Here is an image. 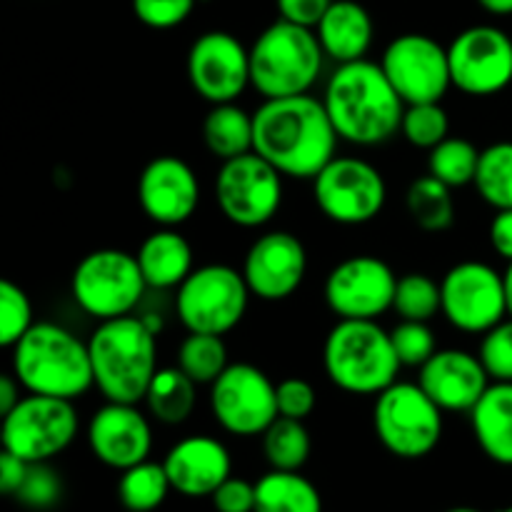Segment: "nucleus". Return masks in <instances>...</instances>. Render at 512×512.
Masks as SVG:
<instances>
[{
	"label": "nucleus",
	"mask_w": 512,
	"mask_h": 512,
	"mask_svg": "<svg viewBox=\"0 0 512 512\" xmlns=\"http://www.w3.org/2000/svg\"><path fill=\"white\" fill-rule=\"evenodd\" d=\"M253 120V150L283 178L313 180L338 155L340 135L323 98L305 93L263 100Z\"/></svg>",
	"instance_id": "f257e3e1"
},
{
	"label": "nucleus",
	"mask_w": 512,
	"mask_h": 512,
	"mask_svg": "<svg viewBox=\"0 0 512 512\" xmlns=\"http://www.w3.org/2000/svg\"><path fill=\"white\" fill-rule=\"evenodd\" d=\"M323 105L340 140L375 148L400 133L405 103L380 63L363 58L343 63L325 83Z\"/></svg>",
	"instance_id": "f03ea898"
},
{
	"label": "nucleus",
	"mask_w": 512,
	"mask_h": 512,
	"mask_svg": "<svg viewBox=\"0 0 512 512\" xmlns=\"http://www.w3.org/2000/svg\"><path fill=\"white\" fill-rule=\"evenodd\" d=\"M10 368L25 393L78 400L95 388L88 340L58 323H35L10 348Z\"/></svg>",
	"instance_id": "7ed1b4c3"
},
{
	"label": "nucleus",
	"mask_w": 512,
	"mask_h": 512,
	"mask_svg": "<svg viewBox=\"0 0 512 512\" xmlns=\"http://www.w3.org/2000/svg\"><path fill=\"white\" fill-rule=\"evenodd\" d=\"M95 388L110 403H143L158 373V335L140 315L103 320L88 338Z\"/></svg>",
	"instance_id": "20e7f679"
},
{
	"label": "nucleus",
	"mask_w": 512,
	"mask_h": 512,
	"mask_svg": "<svg viewBox=\"0 0 512 512\" xmlns=\"http://www.w3.org/2000/svg\"><path fill=\"white\" fill-rule=\"evenodd\" d=\"M323 368L343 393L378 395L398 380L403 365L378 320H338L323 343Z\"/></svg>",
	"instance_id": "39448f33"
},
{
	"label": "nucleus",
	"mask_w": 512,
	"mask_h": 512,
	"mask_svg": "<svg viewBox=\"0 0 512 512\" xmlns=\"http://www.w3.org/2000/svg\"><path fill=\"white\" fill-rule=\"evenodd\" d=\"M323 63L318 33L278 18L250 45V85L263 100L305 95L320 80Z\"/></svg>",
	"instance_id": "423d86ee"
},
{
	"label": "nucleus",
	"mask_w": 512,
	"mask_h": 512,
	"mask_svg": "<svg viewBox=\"0 0 512 512\" xmlns=\"http://www.w3.org/2000/svg\"><path fill=\"white\" fill-rule=\"evenodd\" d=\"M443 410L420 383L395 380L375 395L373 430L380 445L400 460H420L443 440Z\"/></svg>",
	"instance_id": "0eeeda50"
},
{
	"label": "nucleus",
	"mask_w": 512,
	"mask_h": 512,
	"mask_svg": "<svg viewBox=\"0 0 512 512\" xmlns=\"http://www.w3.org/2000/svg\"><path fill=\"white\" fill-rule=\"evenodd\" d=\"M148 283L138 258L128 250L100 248L83 255L70 275V295L88 318L98 323L133 315Z\"/></svg>",
	"instance_id": "6e6552de"
},
{
	"label": "nucleus",
	"mask_w": 512,
	"mask_h": 512,
	"mask_svg": "<svg viewBox=\"0 0 512 512\" xmlns=\"http://www.w3.org/2000/svg\"><path fill=\"white\" fill-rule=\"evenodd\" d=\"M175 290V315L188 333L228 335L243 323L253 298L243 270L225 263L195 268Z\"/></svg>",
	"instance_id": "1a4fd4ad"
},
{
	"label": "nucleus",
	"mask_w": 512,
	"mask_h": 512,
	"mask_svg": "<svg viewBox=\"0 0 512 512\" xmlns=\"http://www.w3.org/2000/svg\"><path fill=\"white\" fill-rule=\"evenodd\" d=\"M78 428L80 420L73 400L28 393L3 415L0 440L3 450L25 463H50L73 445Z\"/></svg>",
	"instance_id": "9d476101"
},
{
	"label": "nucleus",
	"mask_w": 512,
	"mask_h": 512,
	"mask_svg": "<svg viewBox=\"0 0 512 512\" xmlns=\"http://www.w3.org/2000/svg\"><path fill=\"white\" fill-rule=\"evenodd\" d=\"M313 200L330 223H373L388 203V183L373 163L353 155H335L313 180Z\"/></svg>",
	"instance_id": "9b49d317"
},
{
	"label": "nucleus",
	"mask_w": 512,
	"mask_h": 512,
	"mask_svg": "<svg viewBox=\"0 0 512 512\" xmlns=\"http://www.w3.org/2000/svg\"><path fill=\"white\" fill-rule=\"evenodd\" d=\"M213 195L228 223L245 230L263 228L283 205V175L253 150L220 163Z\"/></svg>",
	"instance_id": "f8f14e48"
},
{
	"label": "nucleus",
	"mask_w": 512,
	"mask_h": 512,
	"mask_svg": "<svg viewBox=\"0 0 512 512\" xmlns=\"http://www.w3.org/2000/svg\"><path fill=\"white\" fill-rule=\"evenodd\" d=\"M210 413L230 435L255 438L278 418V385L265 370L250 363H230L210 385Z\"/></svg>",
	"instance_id": "ddd939ff"
},
{
	"label": "nucleus",
	"mask_w": 512,
	"mask_h": 512,
	"mask_svg": "<svg viewBox=\"0 0 512 512\" xmlns=\"http://www.w3.org/2000/svg\"><path fill=\"white\" fill-rule=\"evenodd\" d=\"M443 318L455 330L468 335H485L508 318L503 273L480 260L453 265L440 283Z\"/></svg>",
	"instance_id": "4468645a"
},
{
	"label": "nucleus",
	"mask_w": 512,
	"mask_h": 512,
	"mask_svg": "<svg viewBox=\"0 0 512 512\" xmlns=\"http://www.w3.org/2000/svg\"><path fill=\"white\" fill-rule=\"evenodd\" d=\"M453 88L490 98L512 85V38L498 25H470L448 45Z\"/></svg>",
	"instance_id": "2eb2a0df"
},
{
	"label": "nucleus",
	"mask_w": 512,
	"mask_h": 512,
	"mask_svg": "<svg viewBox=\"0 0 512 512\" xmlns=\"http://www.w3.org/2000/svg\"><path fill=\"white\" fill-rule=\"evenodd\" d=\"M380 68L405 105L440 103L450 88L448 48L425 33H403L385 45Z\"/></svg>",
	"instance_id": "dca6fc26"
},
{
	"label": "nucleus",
	"mask_w": 512,
	"mask_h": 512,
	"mask_svg": "<svg viewBox=\"0 0 512 512\" xmlns=\"http://www.w3.org/2000/svg\"><path fill=\"white\" fill-rule=\"evenodd\" d=\"M398 275L375 255H350L325 278V305L338 320H378L393 310Z\"/></svg>",
	"instance_id": "f3484780"
},
{
	"label": "nucleus",
	"mask_w": 512,
	"mask_h": 512,
	"mask_svg": "<svg viewBox=\"0 0 512 512\" xmlns=\"http://www.w3.org/2000/svg\"><path fill=\"white\" fill-rule=\"evenodd\" d=\"M188 80L210 105L238 103L250 85V48L228 30H208L188 50Z\"/></svg>",
	"instance_id": "a211bd4d"
},
{
	"label": "nucleus",
	"mask_w": 512,
	"mask_h": 512,
	"mask_svg": "<svg viewBox=\"0 0 512 512\" xmlns=\"http://www.w3.org/2000/svg\"><path fill=\"white\" fill-rule=\"evenodd\" d=\"M308 273V250L298 235L270 230L253 240L243 260V278L250 293L265 303L293 298Z\"/></svg>",
	"instance_id": "6ab92c4d"
},
{
	"label": "nucleus",
	"mask_w": 512,
	"mask_h": 512,
	"mask_svg": "<svg viewBox=\"0 0 512 512\" xmlns=\"http://www.w3.org/2000/svg\"><path fill=\"white\" fill-rule=\"evenodd\" d=\"M138 205L158 228H178L200 205L198 175L183 158L158 155L140 173Z\"/></svg>",
	"instance_id": "aec40b11"
},
{
	"label": "nucleus",
	"mask_w": 512,
	"mask_h": 512,
	"mask_svg": "<svg viewBox=\"0 0 512 512\" xmlns=\"http://www.w3.org/2000/svg\"><path fill=\"white\" fill-rule=\"evenodd\" d=\"M88 445L95 460L123 473L148 460L153 428L138 405L105 400L88 420Z\"/></svg>",
	"instance_id": "412c9836"
},
{
	"label": "nucleus",
	"mask_w": 512,
	"mask_h": 512,
	"mask_svg": "<svg viewBox=\"0 0 512 512\" xmlns=\"http://www.w3.org/2000/svg\"><path fill=\"white\" fill-rule=\"evenodd\" d=\"M418 383L443 413H470L493 380L478 355L443 348L420 368Z\"/></svg>",
	"instance_id": "4be33fe9"
},
{
	"label": "nucleus",
	"mask_w": 512,
	"mask_h": 512,
	"mask_svg": "<svg viewBox=\"0 0 512 512\" xmlns=\"http://www.w3.org/2000/svg\"><path fill=\"white\" fill-rule=\"evenodd\" d=\"M165 473L175 493L185 498H210L233 473L228 448L210 435H188L168 450Z\"/></svg>",
	"instance_id": "5701e85b"
},
{
	"label": "nucleus",
	"mask_w": 512,
	"mask_h": 512,
	"mask_svg": "<svg viewBox=\"0 0 512 512\" xmlns=\"http://www.w3.org/2000/svg\"><path fill=\"white\" fill-rule=\"evenodd\" d=\"M325 58L333 63H355L368 55L373 45V18L358 0H333L328 13L315 25Z\"/></svg>",
	"instance_id": "b1692460"
},
{
	"label": "nucleus",
	"mask_w": 512,
	"mask_h": 512,
	"mask_svg": "<svg viewBox=\"0 0 512 512\" xmlns=\"http://www.w3.org/2000/svg\"><path fill=\"white\" fill-rule=\"evenodd\" d=\"M468 415L485 458L512 468V383H490Z\"/></svg>",
	"instance_id": "393cba45"
},
{
	"label": "nucleus",
	"mask_w": 512,
	"mask_h": 512,
	"mask_svg": "<svg viewBox=\"0 0 512 512\" xmlns=\"http://www.w3.org/2000/svg\"><path fill=\"white\" fill-rule=\"evenodd\" d=\"M140 270L153 290L180 288L185 278L193 273V248L188 238L175 228H158L140 243L138 253Z\"/></svg>",
	"instance_id": "a878e982"
},
{
	"label": "nucleus",
	"mask_w": 512,
	"mask_h": 512,
	"mask_svg": "<svg viewBox=\"0 0 512 512\" xmlns=\"http://www.w3.org/2000/svg\"><path fill=\"white\" fill-rule=\"evenodd\" d=\"M203 143L213 158L220 163L253 153L255 143V120L253 113L240 108L238 103H220L208 110L203 120Z\"/></svg>",
	"instance_id": "bb28decb"
},
{
	"label": "nucleus",
	"mask_w": 512,
	"mask_h": 512,
	"mask_svg": "<svg viewBox=\"0 0 512 512\" xmlns=\"http://www.w3.org/2000/svg\"><path fill=\"white\" fill-rule=\"evenodd\" d=\"M255 512H323V498L300 470L270 468L255 483Z\"/></svg>",
	"instance_id": "cd10ccee"
},
{
	"label": "nucleus",
	"mask_w": 512,
	"mask_h": 512,
	"mask_svg": "<svg viewBox=\"0 0 512 512\" xmlns=\"http://www.w3.org/2000/svg\"><path fill=\"white\" fill-rule=\"evenodd\" d=\"M143 403L158 423L183 425L193 415L195 403H198V383L190 380L178 365L160 368Z\"/></svg>",
	"instance_id": "c85d7f7f"
},
{
	"label": "nucleus",
	"mask_w": 512,
	"mask_h": 512,
	"mask_svg": "<svg viewBox=\"0 0 512 512\" xmlns=\"http://www.w3.org/2000/svg\"><path fill=\"white\" fill-rule=\"evenodd\" d=\"M405 205H408L410 220L425 233H443L455 223L453 188L440 183L430 173L410 183Z\"/></svg>",
	"instance_id": "c756f323"
},
{
	"label": "nucleus",
	"mask_w": 512,
	"mask_h": 512,
	"mask_svg": "<svg viewBox=\"0 0 512 512\" xmlns=\"http://www.w3.org/2000/svg\"><path fill=\"white\" fill-rule=\"evenodd\" d=\"M173 490L163 463L143 460L133 468L123 470L118 480L120 505L130 512H153L165 503Z\"/></svg>",
	"instance_id": "7c9ffc66"
},
{
	"label": "nucleus",
	"mask_w": 512,
	"mask_h": 512,
	"mask_svg": "<svg viewBox=\"0 0 512 512\" xmlns=\"http://www.w3.org/2000/svg\"><path fill=\"white\" fill-rule=\"evenodd\" d=\"M260 438H263L265 460L273 470H300L310 460L313 440L305 428V420L278 415Z\"/></svg>",
	"instance_id": "2f4dec72"
},
{
	"label": "nucleus",
	"mask_w": 512,
	"mask_h": 512,
	"mask_svg": "<svg viewBox=\"0 0 512 512\" xmlns=\"http://www.w3.org/2000/svg\"><path fill=\"white\" fill-rule=\"evenodd\" d=\"M175 365L198 385H213L228 368V345L223 335L188 333L175 353Z\"/></svg>",
	"instance_id": "473e14b6"
},
{
	"label": "nucleus",
	"mask_w": 512,
	"mask_h": 512,
	"mask_svg": "<svg viewBox=\"0 0 512 512\" xmlns=\"http://www.w3.org/2000/svg\"><path fill=\"white\" fill-rule=\"evenodd\" d=\"M473 185L493 210L512 208V140H500L480 150Z\"/></svg>",
	"instance_id": "72a5a7b5"
},
{
	"label": "nucleus",
	"mask_w": 512,
	"mask_h": 512,
	"mask_svg": "<svg viewBox=\"0 0 512 512\" xmlns=\"http://www.w3.org/2000/svg\"><path fill=\"white\" fill-rule=\"evenodd\" d=\"M480 150L465 138H448L435 145L428 155V173L445 183L448 188H465L475 183L478 173Z\"/></svg>",
	"instance_id": "f704fd0d"
},
{
	"label": "nucleus",
	"mask_w": 512,
	"mask_h": 512,
	"mask_svg": "<svg viewBox=\"0 0 512 512\" xmlns=\"http://www.w3.org/2000/svg\"><path fill=\"white\" fill-rule=\"evenodd\" d=\"M393 310L400 315V320L430 323L443 310L440 283H435L425 273L403 275V278H398V288H395Z\"/></svg>",
	"instance_id": "c9c22d12"
},
{
	"label": "nucleus",
	"mask_w": 512,
	"mask_h": 512,
	"mask_svg": "<svg viewBox=\"0 0 512 512\" xmlns=\"http://www.w3.org/2000/svg\"><path fill=\"white\" fill-rule=\"evenodd\" d=\"M400 135L418 150H433L450 135L448 110L440 103L405 105Z\"/></svg>",
	"instance_id": "e433bc0d"
},
{
	"label": "nucleus",
	"mask_w": 512,
	"mask_h": 512,
	"mask_svg": "<svg viewBox=\"0 0 512 512\" xmlns=\"http://www.w3.org/2000/svg\"><path fill=\"white\" fill-rule=\"evenodd\" d=\"M33 325V303L28 293L13 280H3L0 283V345L10 350Z\"/></svg>",
	"instance_id": "4c0bfd02"
},
{
	"label": "nucleus",
	"mask_w": 512,
	"mask_h": 512,
	"mask_svg": "<svg viewBox=\"0 0 512 512\" xmlns=\"http://www.w3.org/2000/svg\"><path fill=\"white\" fill-rule=\"evenodd\" d=\"M395 355H398L403 368H423L435 353H438V340H435L433 328L420 320H400L390 330Z\"/></svg>",
	"instance_id": "58836bf2"
},
{
	"label": "nucleus",
	"mask_w": 512,
	"mask_h": 512,
	"mask_svg": "<svg viewBox=\"0 0 512 512\" xmlns=\"http://www.w3.org/2000/svg\"><path fill=\"white\" fill-rule=\"evenodd\" d=\"M493 383H512V318L503 320L483 335L478 348Z\"/></svg>",
	"instance_id": "ea45409f"
},
{
	"label": "nucleus",
	"mask_w": 512,
	"mask_h": 512,
	"mask_svg": "<svg viewBox=\"0 0 512 512\" xmlns=\"http://www.w3.org/2000/svg\"><path fill=\"white\" fill-rule=\"evenodd\" d=\"M13 498H18L25 508L48 510L63 498V480L48 463H30L28 475Z\"/></svg>",
	"instance_id": "a19ab883"
},
{
	"label": "nucleus",
	"mask_w": 512,
	"mask_h": 512,
	"mask_svg": "<svg viewBox=\"0 0 512 512\" xmlns=\"http://www.w3.org/2000/svg\"><path fill=\"white\" fill-rule=\"evenodd\" d=\"M198 0H130L133 15L153 30H173L183 25Z\"/></svg>",
	"instance_id": "79ce46f5"
},
{
	"label": "nucleus",
	"mask_w": 512,
	"mask_h": 512,
	"mask_svg": "<svg viewBox=\"0 0 512 512\" xmlns=\"http://www.w3.org/2000/svg\"><path fill=\"white\" fill-rule=\"evenodd\" d=\"M318 405L315 388L303 378H285L278 383V413L283 418L305 420Z\"/></svg>",
	"instance_id": "37998d69"
},
{
	"label": "nucleus",
	"mask_w": 512,
	"mask_h": 512,
	"mask_svg": "<svg viewBox=\"0 0 512 512\" xmlns=\"http://www.w3.org/2000/svg\"><path fill=\"white\" fill-rule=\"evenodd\" d=\"M210 500L215 512H255V483L230 475Z\"/></svg>",
	"instance_id": "c03bdc74"
},
{
	"label": "nucleus",
	"mask_w": 512,
	"mask_h": 512,
	"mask_svg": "<svg viewBox=\"0 0 512 512\" xmlns=\"http://www.w3.org/2000/svg\"><path fill=\"white\" fill-rule=\"evenodd\" d=\"M330 5H333V0H275L280 18L313 30L323 20V15L328 13Z\"/></svg>",
	"instance_id": "a18cd8bd"
},
{
	"label": "nucleus",
	"mask_w": 512,
	"mask_h": 512,
	"mask_svg": "<svg viewBox=\"0 0 512 512\" xmlns=\"http://www.w3.org/2000/svg\"><path fill=\"white\" fill-rule=\"evenodd\" d=\"M490 245L503 260H512V208L495 210V218L490 220L488 230Z\"/></svg>",
	"instance_id": "49530a36"
},
{
	"label": "nucleus",
	"mask_w": 512,
	"mask_h": 512,
	"mask_svg": "<svg viewBox=\"0 0 512 512\" xmlns=\"http://www.w3.org/2000/svg\"><path fill=\"white\" fill-rule=\"evenodd\" d=\"M28 468L30 463H25V460L18 458V455L3 450V455H0V493L3 495L18 493L25 475H28Z\"/></svg>",
	"instance_id": "de8ad7c7"
},
{
	"label": "nucleus",
	"mask_w": 512,
	"mask_h": 512,
	"mask_svg": "<svg viewBox=\"0 0 512 512\" xmlns=\"http://www.w3.org/2000/svg\"><path fill=\"white\" fill-rule=\"evenodd\" d=\"M20 390H23V385L18 383V378H15L13 373H5L3 378H0V415L10 413V410L23 400Z\"/></svg>",
	"instance_id": "09e8293b"
},
{
	"label": "nucleus",
	"mask_w": 512,
	"mask_h": 512,
	"mask_svg": "<svg viewBox=\"0 0 512 512\" xmlns=\"http://www.w3.org/2000/svg\"><path fill=\"white\" fill-rule=\"evenodd\" d=\"M478 5L485 10V13L500 15V18L512 15V0H478Z\"/></svg>",
	"instance_id": "8fccbe9b"
},
{
	"label": "nucleus",
	"mask_w": 512,
	"mask_h": 512,
	"mask_svg": "<svg viewBox=\"0 0 512 512\" xmlns=\"http://www.w3.org/2000/svg\"><path fill=\"white\" fill-rule=\"evenodd\" d=\"M503 280H505V298H508V315L512 318V260L508 263V268H505Z\"/></svg>",
	"instance_id": "3c124183"
},
{
	"label": "nucleus",
	"mask_w": 512,
	"mask_h": 512,
	"mask_svg": "<svg viewBox=\"0 0 512 512\" xmlns=\"http://www.w3.org/2000/svg\"><path fill=\"white\" fill-rule=\"evenodd\" d=\"M140 318H143V323L148 325L155 335H160V330H163V318H160V315L145 313V315H140Z\"/></svg>",
	"instance_id": "603ef678"
},
{
	"label": "nucleus",
	"mask_w": 512,
	"mask_h": 512,
	"mask_svg": "<svg viewBox=\"0 0 512 512\" xmlns=\"http://www.w3.org/2000/svg\"><path fill=\"white\" fill-rule=\"evenodd\" d=\"M445 512H483V510H478V508H465V505H460V508H450V510H445Z\"/></svg>",
	"instance_id": "864d4df0"
},
{
	"label": "nucleus",
	"mask_w": 512,
	"mask_h": 512,
	"mask_svg": "<svg viewBox=\"0 0 512 512\" xmlns=\"http://www.w3.org/2000/svg\"><path fill=\"white\" fill-rule=\"evenodd\" d=\"M500 512H512V505H508V508H503Z\"/></svg>",
	"instance_id": "5fc2aeb1"
}]
</instances>
